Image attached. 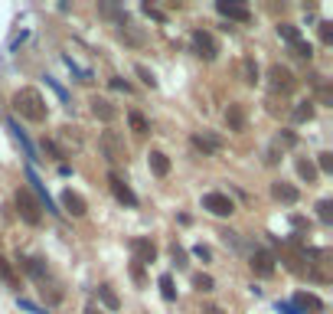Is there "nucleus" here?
I'll use <instances>...</instances> for the list:
<instances>
[{
	"instance_id": "nucleus-1",
	"label": "nucleus",
	"mask_w": 333,
	"mask_h": 314,
	"mask_svg": "<svg viewBox=\"0 0 333 314\" xmlns=\"http://www.w3.org/2000/svg\"><path fill=\"white\" fill-rule=\"evenodd\" d=\"M13 112L20 115V118L26 121H33V124H43L46 121V98H43L36 88H20V92H13Z\"/></svg>"
},
{
	"instance_id": "nucleus-2",
	"label": "nucleus",
	"mask_w": 333,
	"mask_h": 314,
	"mask_svg": "<svg viewBox=\"0 0 333 314\" xmlns=\"http://www.w3.org/2000/svg\"><path fill=\"white\" fill-rule=\"evenodd\" d=\"M13 203H16V213H20L23 223H30V226H40V223H43V206H40V200H36V196L26 190V187H20V190H16Z\"/></svg>"
},
{
	"instance_id": "nucleus-3",
	"label": "nucleus",
	"mask_w": 333,
	"mask_h": 314,
	"mask_svg": "<svg viewBox=\"0 0 333 314\" xmlns=\"http://www.w3.org/2000/svg\"><path fill=\"white\" fill-rule=\"evenodd\" d=\"M102 154L108 157V164H124L128 160V147L118 131H105L102 134Z\"/></svg>"
},
{
	"instance_id": "nucleus-4",
	"label": "nucleus",
	"mask_w": 333,
	"mask_h": 314,
	"mask_svg": "<svg viewBox=\"0 0 333 314\" xmlns=\"http://www.w3.org/2000/svg\"><path fill=\"white\" fill-rule=\"evenodd\" d=\"M118 36H121V43H128V46H134V49L147 46V30H144L141 23H134L131 16H121L118 20Z\"/></svg>"
},
{
	"instance_id": "nucleus-5",
	"label": "nucleus",
	"mask_w": 333,
	"mask_h": 314,
	"mask_svg": "<svg viewBox=\"0 0 333 314\" xmlns=\"http://www.w3.org/2000/svg\"><path fill=\"white\" fill-rule=\"evenodd\" d=\"M190 43H193V52L200 59H206V62H212L216 56H219V43H216V36H212V33H206V30H193Z\"/></svg>"
},
{
	"instance_id": "nucleus-6",
	"label": "nucleus",
	"mask_w": 333,
	"mask_h": 314,
	"mask_svg": "<svg viewBox=\"0 0 333 314\" xmlns=\"http://www.w3.org/2000/svg\"><path fill=\"white\" fill-rule=\"evenodd\" d=\"M203 210H209L212 216H232V213H236V203H232L226 193L212 190V193L203 196Z\"/></svg>"
},
{
	"instance_id": "nucleus-7",
	"label": "nucleus",
	"mask_w": 333,
	"mask_h": 314,
	"mask_svg": "<svg viewBox=\"0 0 333 314\" xmlns=\"http://www.w3.org/2000/svg\"><path fill=\"white\" fill-rule=\"evenodd\" d=\"M190 141H193V147H196V151H203V157L219 154V151L226 147V141H222L219 134H212V131H196Z\"/></svg>"
},
{
	"instance_id": "nucleus-8",
	"label": "nucleus",
	"mask_w": 333,
	"mask_h": 314,
	"mask_svg": "<svg viewBox=\"0 0 333 314\" xmlns=\"http://www.w3.org/2000/svg\"><path fill=\"white\" fill-rule=\"evenodd\" d=\"M268 82H271L275 92H291L294 88V72L287 66H281V62H275V66L268 69Z\"/></svg>"
},
{
	"instance_id": "nucleus-9",
	"label": "nucleus",
	"mask_w": 333,
	"mask_h": 314,
	"mask_svg": "<svg viewBox=\"0 0 333 314\" xmlns=\"http://www.w3.org/2000/svg\"><path fill=\"white\" fill-rule=\"evenodd\" d=\"M248 265H251V272L258 278H271L275 275V255L268 252V249H255L251 258H248Z\"/></svg>"
},
{
	"instance_id": "nucleus-10",
	"label": "nucleus",
	"mask_w": 333,
	"mask_h": 314,
	"mask_svg": "<svg viewBox=\"0 0 333 314\" xmlns=\"http://www.w3.org/2000/svg\"><path fill=\"white\" fill-rule=\"evenodd\" d=\"M131 252H134V262H138V265H150L157 258V246L150 239L138 236V239H131Z\"/></svg>"
},
{
	"instance_id": "nucleus-11",
	"label": "nucleus",
	"mask_w": 333,
	"mask_h": 314,
	"mask_svg": "<svg viewBox=\"0 0 333 314\" xmlns=\"http://www.w3.org/2000/svg\"><path fill=\"white\" fill-rule=\"evenodd\" d=\"M216 10H219L226 20H236V23H248L251 20V10L245 4H232V0H219L216 4Z\"/></svg>"
},
{
	"instance_id": "nucleus-12",
	"label": "nucleus",
	"mask_w": 333,
	"mask_h": 314,
	"mask_svg": "<svg viewBox=\"0 0 333 314\" xmlns=\"http://www.w3.org/2000/svg\"><path fill=\"white\" fill-rule=\"evenodd\" d=\"M108 187H111V193H114V200H118V203H124V206H138V196H134V190L121 180L118 174H108Z\"/></svg>"
},
{
	"instance_id": "nucleus-13",
	"label": "nucleus",
	"mask_w": 333,
	"mask_h": 314,
	"mask_svg": "<svg viewBox=\"0 0 333 314\" xmlns=\"http://www.w3.org/2000/svg\"><path fill=\"white\" fill-rule=\"evenodd\" d=\"M59 203H62V210H66V213H72V216H85V213H88L85 196H79L75 190H62Z\"/></svg>"
},
{
	"instance_id": "nucleus-14",
	"label": "nucleus",
	"mask_w": 333,
	"mask_h": 314,
	"mask_svg": "<svg viewBox=\"0 0 333 314\" xmlns=\"http://www.w3.org/2000/svg\"><path fill=\"white\" fill-rule=\"evenodd\" d=\"M226 124H229V131H245V124H248V108L242 102H232L229 108H226Z\"/></svg>"
},
{
	"instance_id": "nucleus-15",
	"label": "nucleus",
	"mask_w": 333,
	"mask_h": 314,
	"mask_svg": "<svg viewBox=\"0 0 333 314\" xmlns=\"http://www.w3.org/2000/svg\"><path fill=\"white\" fill-rule=\"evenodd\" d=\"M88 105H92V115H95L98 121H105V124L118 118V108H114L108 98H102V95H92V98H88Z\"/></svg>"
},
{
	"instance_id": "nucleus-16",
	"label": "nucleus",
	"mask_w": 333,
	"mask_h": 314,
	"mask_svg": "<svg viewBox=\"0 0 333 314\" xmlns=\"http://www.w3.org/2000/svg\"><path fill=\"white\" fill-rule=\"evenodd\" d=\"M271 196H275V200H281V203H298L301 200V190L294 183L278 180V183H271Z\"/></svg>"
},
{
	"instance_id": "nucleus-17",
	"label": "nucleus",
	"mask_w": 333,
	"mask_h": 314,
	"mask_svg": "<svg viewBox=\"0 0 333 314\" xmlns=\"http://www.w3.org/2000/svg\"><path fill=\"white\" fill-rule=\"evenodd\" d=\"M147 164H150V174H154V177H167L170 174V157L164 154V151H150Z\"/></svg>"
},
{
	"instance_id": "nucleus-18",
	"label": "nucleus",
	"mask_w": 333,
	"mask_h": 314,
	"mask_svg": "<svg viewBox=\"0 0 333 314\" xmlns=\"http://www.w3.org/2000/svg\"><path fill=\"white\" fill-rule=\"evenodd\" d=\"M239 72H242V82H248V85L258 82V66H255V59H251V56H245L239 62Z\"/></svg>"
},
{
	"instance_id": "nucleus-19",
	"label": "nucleus",
	"mask_w": 333,
	"mask_h": 314,
	"mask_svg": "<svg viewBox=\"0 0 333 314\" xmlns=\"http://www.w3.org/2000/svg\"><path fill=\"white\" fill-rule=\"evenodd\" d=\"M20 268L33 278H46V262L43 258H20Z\"/></svg>"
},
{
	"instance_id": "nucleus-20",
	"label": "nucleus",
	"mask_w": 333,
	"mask_h": 314,
	"mask_svg": "<svg viewBox=\"0 0 333 314\" xmlns=\"http://www.w3.org/2000/svg\"><path fill=\"white\" fill-rule=\"evenodd\" d=\"M294 301H298V308H304V311H323V301L317 298V294H307V291H301Z\"/></svg>"
},
{
	"instance_id": "nucleus-21",
	"label": "nucleus",
	"mask_w": 333,
	"mask_h": 314,
	"mask_svg": "<svg viewBox=\"0 0 333 314\" xmlns=\"http://www.w3.org/2000/svg\"><path fill=\"white\" fill-rule=\"evenodd\" d=\"M98 298H102V304L108 311H118L121 308V301H118V294H114L111 288H108V285H98Z\"/></svg>"
},
{
	"instance_id": "nucleus-22",
	"label": "nucleus",
	"mask_w": 333,
	"mask_h": 314,
	"mask_svg": "<svg viewBox=\"0 0 333 314\" xmlns=\"http://www.w3.org/2000/svg\"><path fill=\"white\" fill-rule=\"evenodd\" d=\"M291 118H294V121H310V118H314V102H310V98H307V102H298V105H294Z\"/></svg>"
},
{
	"instance_id": "nucleus-23",
	"label": "nucleus",
	"mask_w": 333,
	"mask_h": 314,
	"mask_svg": "<svg viewBox=\"0 0 333 314\" xmlns=\"http://www.w3.org/2000/svg\"><path fill=\"white\" fill-rule=\"evenodd\" d=\"M128 124H131L134 134H147L150 131V124H147V118H144L141 112H128Z\"/></svg>"
},
{
	"instance_id": "nucleus-24",
	"label": "nucleus",
	"mask_w": 333,
	"mask_h": 314,
	"mask_svg": "<svg viewBox=\"0 0 333 314\" xmlns=\"http://www.w3.org/2000/svg\"><path fill=\"white\" fill-rule=\"evenodd\" d=\"M298 174H301V180H307V183H314V180H317V167H314L310 164V160H298Z\"/></svg>"
},
{
	"instance_id": "nucleus-25",
	"label": "nucleus",
	"mask_w": 333,
	"mask_h": 314,
	"mask_svg": "<svg viewBox=\"0 0 333 314\" xmlns=\"http://www.w3.org/2000/svg\"><path fill=\"white\" fill-rule=\"evenodd\" d=\"M278 33H281V36H284L287 43H291V46H294L298 40H304V36H301V30H298L294 23H281V26H278Z\"/></svg>"
},
{
	"instance_id": "nucleus-26",
	"label": "nucleus",
	"mask_w": 333,
	"mask_h": 314,
	"mask_svg": "<svg viewBox=\"0 0 333 314\" xmlns=\"http://www.w3.org/2000/svg\"><path fill=\"white\" fill-rule=\"evenodd\" d=\"M317 219L323 223V226H330V223H333V203L330 200H320L317 203Z\"/></svg>"
},
{
	"instance_id": "nucleus-27",
	"label": "nucleus",
	"mask_w": 333,
	"mask_h": 314,
	"mask_svg": "<svg viewBox=\"0 0 333 314\" xmlns=\"http://www.w3.org/2000/svg\"><path fill=\"white\" fill-rule=\"evenodd\" d=\"M134 72H138V79H141L147 88H157V79H154V72H150L147 66H141V62H138V66H134Z\"/></svg>"
},
{
	"instance_id": "nucleus-28",
	"label": "nucleus",
	"mask_w": 333,
	"mask_h": 314,
	"mask_svg": "<svg viewBox=\"0 0 333 314\" xmlns=\"http://www.w3.org/2000/svg\"><path fill=\"white\" fill-rule=\"evenodd\" d=\"M193 288H196V291H212V288H216L212 275H203V272H200V275H193Z\"/></svg>"
},
{
	"instance_id": "nucleus-29",
	"label": "nucleus",
	"mask_w": 333,
	"mask_h": 314,
	"mask_svg": "<svg viewBox=\"0 0 333 314\" xmlns=\"http://www.w3.org/2000/svg\"><path fill=\"white\" fill-rule=\"evenodd\" d=\"M317 170H323V174H333V154L330 151H323V154H317V164H314Z\"/></svg>"
},
{
	"instance_id": "nucleus-30",
	"label": "nucleus",
	"mask_w": 333,
	"mask_h": 314,
	"mask_svg": "<svg viewBox=\"0 0 333 314\" xmlns=\"http://www.w3.org/2000/svg\"><path fill=\"white\" fill-rule=\"evenodd\" d=\"M98 13L102 16H114V20H121V16H128L121 10V7H114V4H98Z\"/></svg>"
},
{
	"instance_id": "nucleus-31",
	"label": "nucleus",
	"mask_w": 333,
	"mask_h": 314,
	"mask_svg": "<svg viewBox=\"0 0 333 314\" xmlns=\"http://www.w3.org/2000/svg\"><path fill=\"white\" fill-rule=\"evenodd\" d=\"M160 291H164V298H167V301H173V298H177V291H173V278H170V275H160Z\"/></svg>"
},
{
	"instance_id": "nucleus-32",
	"label": "nucleus",
	"mask_w": 333,
	"mask_h": 314,
	"mask_svg": "<svg viewBox=\"0 0 333 314\" xmlns=\"http://www.w3.org/2000/svg\"><path fill=\"white\" fill-rule=\"evenodd\" d=\"M294 52H298L301 59H310L314 56V46H310L307 40H298V43H294Z\"/></svg>"
},
{
	"instance_id": "nucleus-33",
	"label": "nucleus",
	"mask_w": 333,
	"mask_h": 314,
	"mask_svg": "<svg viewBox=\"0 0 333 314\" xmlns=\"http://www.w3.org/2000/svg\"><path fill=\"white\" fill-rule=\"evenodd\" d=\"M278 144L294 147V144H298V134H294V131H281V134H278Z\"/></svg>"
},
{
	"instance_id": "nucleus-34",
	"label": "nucleus",
	"mask_w": 333,
	"mask_h": 314,
	"mask_svg": "<svg viewBox=\"0 0 333 314\" xmlns=\"http://www.w3.org/2000/svg\"><path fill=\"white\" fill-rule=\"evenodd\" d=\"M320 40L323 43H333V23L330 20H320Z\"/></svg>"
},
{
	"instance_id": "nucleus-35",
	"label": "nucleus",
	"mask_w": 333,
	"mask_h": 314,
	"mask_svg": "<svg viewBox=\"0 0 333 314\" xmlns=\"http://www.w3.org/2000/svg\"><path fill=\"white\" fill-rule=\"evenodd\" d=\"M0 278H4V282H13V268H10V262H7L4 255H0Z\"/></svg>"
},
{
	"instance_id": "nucleus-36",
	"label": "nucleus",
	"mask_w": 333,
	"mask_h": 314,
	"mask_svg": "<svg viewBox=\"0 0 333 314\" xmlns=\"http://www.w3.org/2000/svg\"><path fill=\"white\" fill-rule=\"evenodd\" d=\"M131 278H134V282H138V285H144V282H147V278H144V265L131 262Z\"/></svg>"
},
{
	"instance_id": "nucleus-37",
	"label": "nucleus",
	"mask_w": 333,
	"mask_h": 314,
	"mask_svg": "<svg viewBox=\"0 0 333 314\" xmlns=\"http://www.w3.org/2000/svg\"><path fill=\"white\" fill-rule=\"evenodd\" d=\"M193 255H196V258H203V262H209V258H212V252H209L206 246H196V249H193Z\"/></svg>"
},
{
	"instance_id": "nucleus-38",
	"label": "nucleus",
	"mask_w": 333,
	"mask_h": 314,
	"mask_svg": "<svg viewBox=\"0 0 333 314\" xmlns=\"http://www.w3.org/2000/svg\"><path fill=\"white\" fill-rule=\"evenodd\" d=\"M173 262H177V265H186V252H183L180 246H173Z\"/></svg>"
},
{
	"instance_id": "nucleus-39",
	"label": "nucleus",
	"mask_w": 333,
	"mask_h": 314,
	"mask_svg": "<svg viewBox=\"0 0 333 314\" xmlns=\"http://www.w3.org/2000/svg\"><path fill=\"white\" fill-rule=\"evenodd\" d=\"M111 88H118V92H131V85L124 82V79H111Z\"/></svg>"
},
{
	"instance_id": "nucleus-40",
	"label": "nucleus",
	"mask_w": 333,
	"mask_h": 314,
	"mask_svg": "<svg viewBox=\"0 0 333 314\" xmlns=\"http://www.w3.org/2000/svg\"><path fill=\"white\" fill-rule=\"evenodd\" d=\"M203 314H222V311H219V308H206Z\"/></svg>"
},
{
	"instance_id": "nucleus-41",
	"label": "nucleus",
	"mask_w": 333,
	"mask_h": 314,
	"mask_svg": "<svg viewBox=\"0 0 333 314\" xmlns=\"http://www.w3.org/2000/svg\"><path fill=\"white\" fill-rule=\"evenodd\" d=\"M85 314H102V311H98V308H85Z\"/></svg>"
}]
</instances>
